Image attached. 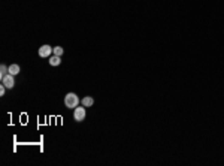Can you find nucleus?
<instances>
[{
	"mask_svg": "<svg viewBox=\"0 0 224 166\" xmlns=\"http://www.w3.org/2000/svg\"><path fill=\"white\" fill-rule=\"evenodd\" d=\"M79 103V97L75 94V93H67L66 97H64V105L66 108H76Z\"/></svg>",
	"mask_w": 224,
	"mask_h": 166,
	"instance_id": "obj_1",
	"label": "nucleus"
},
{
	"mask_svg": "<svg viewBox=\"0 0 224 166\" xmlns=\"http://www.w3.org/2000/svg\"><path fill=\"white\" fill-rule=\"evenodd\" d=\"M0 71H2V72H0V78H2V79L9 74V67H6L5 64H2V66H0Z\"/></svg>",
	"mask_w": 224,
	"mask_h": 166,
	"instance_id": "obj_8",
	"label": "nucleus"
},
{
	"mask_svg": "<svg viewBox=\"0 0 224 166\" xmlns=\"http://www.w3.org/2000/svg\"><path fill=\"white\" fill-rule=\"evenodd\" d=\"M52 53H54V55L61 57V55H63V48H61V47H55V48H52Z\"/></svg>",
	"mask_w": 224,
	"mask_h": 166,
	"instance_id": "obj_9",
	"label": "nucleus"
},
{
	"mask_svg": "<svg viewBox=\"0 0 224 166\" xmlns=\"http://www.w3.org/2000/svg\"><path fill=\"white\" fill-rule=\"evenodd\" d=\"M52 53V48L50 45H42L40 48H39V55L42 57V58H45V57H50Z\"/></svg>",
	"mask_w": 224,
	"mask_h": 166,
	"instance_id": "obj_4",
	"label": "nucleus"
},
{
	"mask_svg": "<svg viewBox=\"0 0 224 166\" xmlns=\"http://www.w3.org/2000/svg\"><path fill=\"white\" fill-rule=\"evenodd\" d=\"M81 103H82L85 108H88V106H93V103H94V99H93L91 96H85V97L81 100Z\"/></svg>",
	"mask_w": 224,
	"mask_h": 166,
	"instance_id": "obj_5",
	"label": "nucleus"
},
{
	"mask_svg": "<svg viewBox=\"0 0 224 166\" xmlns=\"http://www.w3.org/2000/svg\"><path fill=\"white\" fill-rule=\"evenodd\" d=\"M60 63H61V60H60L58 55H54V57L50 58V64H51V66H58Z\"/></svg>",
	"mask_w": 224,
	"mask_h": 166,
	"instance_id": "obj_7",
	"label": "nucleus"
},
{
	"mask_svg": "<svg viewBox=\"0 0 224 166\" xmlns=\"http://www.w3.org/2000/svg\"><path fill=\"white\" fill-rule=\"evenodd\" d=\"M19 71H21V69H19L18 64H11V66H9V74L11 75H18Z\"/></svg>",
	"mask_w": 224,
	"mask_h": 166,
	"instance_id": "obj_6",
	"label": "nucleus"
},
{
	"mask_svg": "<svg viewBox=\"0 0 224 166\" xmlns=\"http://www.w3.org/2000/svg\"><path fill=\"white\" fill-rule=\"evenodd\" d=\"M5 88H6V87L2 84V85H0V96H5Z\"/></svg>",
	"mask_w": 224,
	"mask_h": 166,
	"instance_id": "obj_10",
	"label": "nucleus"
},
{
	"mask_svg": "<svg viewBox=\"0 0 224 166\" xmlns=\"http://www.w3.org/2000/svg\"><path fill=\"white\" fill-rule=\"evenodd\" d=\"M2 84L6 87V88H12L14 85H15V81H14V75L8 74L3 79H2Z\"/></svg>",
	"mask_w": 224,
	"mask_h": 166,
	"instance_id": "obj_3",
	"label": "nucleus"
},
{
	"mask_svg": "<svg viewBox=\"0 0 224 166\" xmlns=\"http://www.w3.org/2000/svg\"><path fill=\"white\" fill-rule=\"evenodd\" d=\"M73 118H75L76 121H82V120L85 118V106H84V105H82V106H76V108H75Z\"/></svg>",
	"mask_w": 224,
	"mask_h": 166,
	"instance_id": "obj_2",
	"label": "nucleus"
}]
</instances>
